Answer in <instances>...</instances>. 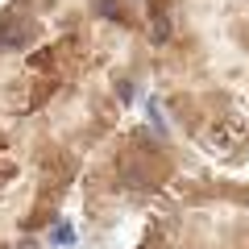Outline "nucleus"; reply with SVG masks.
<instances>
[{
	"instance_id": "20e7f679",
	"label": "nucleus",
	"mask_w": 249,
	"mask_h": 249,
	"mask_svg": "<svg viewBox=\"0 0 249 249\" xmlns=\"http://www.w3.org/2000/svg\"><path fill=\"white\" fill-rule=\"evenodd\" d=\"M245 204H249V191H245Z\"/></svg>"
},
{
	"instance_id": "f257e3e1",
	"label": "nucleus",
	"mask_w": 249,
	"mask_h": 249,
	"mask_svg": "<svg viewBox=\"0 0 249 249\" xmlns=\"http://www.w3.org/2000/svg\"><path fill=\"white\" fill-rule=\"evenodd\" d=\"M154 42H158V46L170 42V21H166V13H162V9H154Z\"/></svg>"
},
{
	"instance_id": "f03ea898",
	"label": "nucleus",
	"mask_w": 249,
	"mask_h": 249,
	"mask_svg": "<svg viewBox=\"0 0 249 249\" xmlns=\"http://www.w3.org/2000/svg\"><path fill=\"white\" fill-rule=\"evenodd\" d=\"M75 241V229L71 224H58V229H54V245H71Z\"/></svg>"
},
{
	"instance_id": "7ed1b4c3",
	"label": "nucleus",
	"mask_w": 249,
	"mask_h": 249,
	"mask_svg": "<svg viewBox=\"0 0 249 249\" xmlns=\"http://www.w3.org/2000/svg\"><path fill=\"white\" fill-rule=\"evenodd\" d=\"M17 249H37V241H21V245Z\"/></svg>"
}]
</instances>
